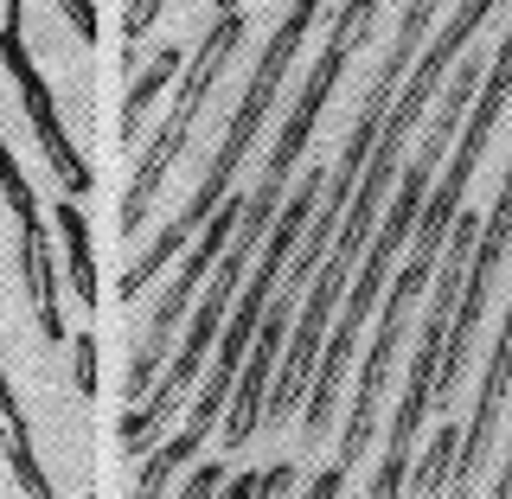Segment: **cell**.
<instances>
[{"instance_id": "obj_1", "label": "cell", "mask_w": 512, "mask_h": 499, "mask_svg": "<svg viewBox=\"0 0 512 499\" xmlns=\"http://www.w3.org/2000/svg\"><path fill=\"white\" fill-rule=\"evenodd\" d=\"M493 7H500V0H461V7H455V20L442 26V39H423L416 64L404 71V84H397L391 109H384V122H378L372 160H365L359 186H352V205H346L340 231H333V250H327V263L314 269L308 308H301V320H288V340H282L276 378H269V397H263V423H282V416L301 404V384H308L314 359H320L327 320H333V308H340V295H346L352 269H359V256H365V244H372V231H378V205H384V192H391V180H397V154H404L410 128L423 122V109L436 103V90H442V77L455 71V58L468 52V45H474V32L493 20Z\"/></svg>"}, {"instance_id": "obj_2", "label": "cell", "mask_w": 512, "mask_h": 499, "mask_svg": "<svg viewBox=\"0 0 512 499\" xmlns=\"http://www.w3.org/2000/svg\"><path fill=\"white\" fill-rule=\"evenodd\" d=\"M480 71H487V64L461 52V58H455V71L442 77V90H436V96H442V109H436V122H429V135H423V154L410 160V173L397 180V199L384 205V224L372 231V244H365V269H359V282H346V308H333V314H340V327L320 340L314 384H308V416H301V436H308V448L327 436V423H333L340 384H346V372H352V346H359V327H365V314L378 308L384 282H391L397 250L410 244L416 212H423V199H429V180H436L448 141L461 135V116H468V103H474V90H480Z\"/></svg>"}, {"instance_id": "obj_3", "label": "cell", "mask_w": 512, "mask_h": 499, "mask_svg": "<svg viewBox=\"0 0 512 499\" xmlns=\"http://www.w3.org/2000/svg\"><path fill=\"white\" fill-rule=\"evenodd\" d=\"M320 20V0H295V7L282 13V26H276V39L263 45V58H256V71H250V84L244 96H237V109H231V122H224V141H218V154H212V167L199 173V186H192V199H186V212L167 224V231L154 237L148 250L135 256V263L122 269V301H135L141 288H148L160 269L180 256L192 237H199V224L218 212V199L231 192L237 180V167H244V154H250V141L263 135V122H269V109H276V96L288 84V71H295V58H301V45H308V32Z\"/></svg>"}, {"instance_id": "obj_4", "label": "cell", "mask_w": 512, "mask_h": 499, "mask_svg": "<svg viewBox=\"0 0 512 499\" xmlns=\"http://www.w3.org/2000/svg\"><path fill=\"white\" fill-rule=\"evenodd\" d=\"M244 32H250L244 7H237V13H218L212 32H205V45L186 58V77H180V96H173L167 122H160V135L148 141V154H135V180H128V199H122V237H135L141 224H148L160 186H167V167L180 160V148L192 141V128H199L205 103H212V90H218V77H224V64H231V52L244 45Z\"/></svg>"}, {"instance_id": "obj_5", "label": "cell", "mask_w": 512, "mask_h": 499, "mask_svg": "<svg viewBox=\"0 0 512 499\" xmlns=\"http://www.w3.org/2000/svg\"><path fill=\"white\" fill-rule=\"evenodd\" d=\"M506 103H512V26H506V39H500V52H493V64L480 71V90H474V103H468V128H461V154H448L442 186H429L423 212H416V250H410L416 263H436L448 224H455L461 205H468V180H474L480 154H487L493 128H500V116H506Z\"/></svg>"}, {"instance_id": "obj_6", "label": "cell", "mask_w": 512, "mask_h": 499, "mask_svg": "<svg viewBox=\"0 0 512 499\" xmlns=\"http://www.w3.org/2000/svg\"><path fill=\"white\" fill-rule=\"evenodd\" d=\"M512 250V160L500 173V192H493L487 218L474 231V250H468V269H461V295H455V314H448V333H442V359H436V391H429V410H455L461 397V372H468V352H474V327H480V308H487V288L500 276Z\"/></svg>"}, {"instance_id": "obj_7", "label": "cell", "mask_w": 512, "mask_h": 499, "mask_svg": "<svg viewBox=\"0 0 512 499\" xmlns=\"http://www.w3.org/2000/svg\"><path fill=\"white\" fill-rule=\"evenodd\" d=\"M0 64H7L13 90H20V109H26V122H32V135H39L45 160H52V180L71 192V199H84V192L96 186V173H90V160L77 154V141L64 135L58 90L45 84V71L26 52V0H0Z\"/></svg>"}, {"instance_id": "obj_8", "label": "cell", "mask_w": 512, "mask_h": 499, "mask_svg": "<svg viewBox=\"0 0 512 499\" xmlns=\"http://www.w3.org/2000/svg\"><path fill=\"white\" fill-rule=\"evenodd\" d=\"M429 269H436V263H416V256H410V269H397V276L384 282L378 340H372V352H365V365H359V391H352L346 436H340V468H346V474L359 468V461H365V448H372V429H378V397H384V384H391L397 346H404V327H410V301L423 295Z\"/></svg>"}, {"instance_id": "obj_9", "label": "cell", "mask_w": 512, "mask_h": 499, "mask_svg": "<svg viewBox=\"0 0 512 499\" xmlns=\"http://www.w3.org/2000/svg\"><path fill=\"white\" fill-rule=\"evenodd\" d=\"M0 199L13 205V224H20V276H26L32 320H39L45 346H64L71 327H64V282H58V256H52V224H45L39 192H32L20 154L7 148V135H0Z\"/></svg>"}, {"instance_id": "obj_10", "label": "cell", "mask_w": 512, "mask_h": 499, "mask_svg": "<svg viewBox=\"0 0 512 499\" xmlns=\"http://www.w3.org/2000/svg\"><path fill=\"white\" fill-rule=\"evenodd\" d=\"M237 218H244V199H231L224 192L218 199V212L199 224V244L186 250V269L167 282V295H160V308H154V327L141 333V346H135V359H128V397H148V384H154V372L167 365V346H173V333H180V320L192 314V295L205 288V263H218V250L231 244V231H237Z\"/></svg>"}, {"instance_id": "obj_11", "label": "cell", "mask_w": 512, "mask_h": 499, "mask_svg": "<svg viewBox=\"0 0 512 499\" xmlns=\"http://www.w3.org/2000/svg\"><path fill=\"white\" fill-rule=\"evenodd\" d=\"M288 320H295V295L276 282L263 320H256V359H244V372L231 384V404H224V448H244L256 429H263V397H269V378H276V359H282V340H288Z\"/></svg>"}, {"instance_id": "obj_12", "label": "cell", "mask_w": 512, "mask_h": 499, "mask_svg": "<svg viewBox=\"0 0 512 499\" xmlns=\"http://www.w3.org/2000/svg\"><path fill=\"white\" fill-rule=\"evenodd\" d=\"M506 391H512V301H506V320H500V340H493V359H487V372H480V397H474V416H468V436H461V448H455V455H461L455 461L461 493H468V480L480 474V461H487V448H493Z\"/></svg>"}, {"instance_id": "obj_13", "label": "cell", "mask_w": 512, "mask_h": 499, "mask_svg": "<svg viewBox=\"0 0 512 499\" xmlns=\"http://www.w3.org/2000/svg\"><path fill=\"white\" fill-rule=\"evenodd\" d=\"M0 448H7L13 487H20L26 499H58V487H52V480H45L39 455H32V429H26V410H20V397H13L7 372H0Z\"/></svg>"}, {"instance_id": "obj_14", "label": "cell", "mask_w": 512, "mask_h": 499, "mask_svg": "<svg viewBox=\"0 0 512 499\" xmlns=\"http://www.w3.org/2000/svg\"><path fill=\"white\" fill-rule=\"evenodd\" d=\"M52 224H58V237H64V276H71V288H77V301L84 308H96V256H90V218H84V205L77 199H64V205H52Z\"/></svg>"}, {"instance_id": "obj_15", "label": "cell", "mask_w": 512, "mask_h": 499, "mask_svg": "<svg viewBox=\"0 0 512 499\" xmlns=\"http://www.w3.org/2000/svg\"><path fill=\"white\" fill-rule=\"evenodd\" d=\"M180 64H186L180 45H160V52H154V71H141V77H135V90H128V103H122V141H135V135H141V122H148V103L160 96V84H167Z\"/></svg>"}, {"instance_id": "obj_16", "label": "cell", "mask_w": 512, "mask_h": 499, "mask_svg": "<svg viewBox=\"0 0 512 499\" xmlns=\"http://www.w3.org/2000/svg\"><path fill=\"white\" fill-rule=\"evenodd\" d=\"M455 448H461V423H442L436 448H429V455H423V468L410 474V493H416V499H436V493H442V480L455 474Z\"/></svg>"}, {"instance_id": "obj_17", "label": "cell", "mask_w": 512, "mask_h": 499, "mask_svg": "<svg viewBox=\"0 0 512 499\" xmlns=\"http://www.w3.org/2000/svg\"><path fill=\"white\" fill-rule=\"evenodd\" d=\"M58 13H64V26H71L84 45H96V39H103V20H96V0H58Z\"/></svg>"}, {"instance_id": "obj_18", "label": "cell", "mask_w": 512, "mask_h": 499, "mask_svg": "<svg viewBox=\"0 0 512 499\" xmlns=\"http://www.w3.org/2000/svg\"><path fill=\"white\" fill-rule=\"evenodd\" d=\"M160 13H167V0H128L122 39H128V45H141V39H148V32H154V20H160Z\"/></svg>"}, {"instance_id": "obj_19", "label": "cell", "mask_w": 512, "mask_h": 499, "mask_svg": "<svg viewBox=\"0 0 512 499\" xmlns=\"http://www.w3.org/2000/svg\"><path fill=\"white\" fill-rule=\"evenodd\" d=\"M218 487H224V468H218V461H192L180 499H218Z\"/></svg>"}, {"instance_id": "obj_20", "label": "cell", "mask_w": 512, "mask_h": 499, "mask_svg": "<svg viewBox=\"0 0 512 499\" xmlns=\"http://www.w3.org/2000/svg\"><path fill=\"white\" fill-rule=\"evenodd\" d=\"M71 352H77V391L96 397V340H77Z\"/></svg>"}, {"instance_id": "obj_21", "label": "cell", "mask_w": 512, "mask_h": 499, "mask_svg": "<svg viewBox=\"0 0 512 499\" xmlns=\"http://www.w3.org/2000/svg\"><path fill=\"white\" fill-rule=\"evenodd\" d=\"M263 487H269V468H263V474H237V480H231V487H224L218 499H256Z\"/></svg>"}, {"instance_id": "obj_22", "label": "cell", "mask_w": 512, "mask_h": 499, "mask_svg": "<svg viewBox=\"0 0 512 499\" xmlns=\"http://www.w3.org/2000/svg\"><path fill=\"white\" fill-rule=\"evenodd\" d=\"M288 487H295V461H276V468H269V487L256 493V499H282Z\"/></svg>"}, {"instance_id": "obj_23", "label": "cell", "mask_w": 512, "mask_h": 499, "mask_svg": "<svg viewBox=\"0 0 512 499\" xmlns=\"http://www.w3.org/2000/svg\"><path fill=\"white\" fill-rule=\"evenodd\" d=\"M237 7H244V0H212V13H237Z\"/></svg>"}]
</instances>
